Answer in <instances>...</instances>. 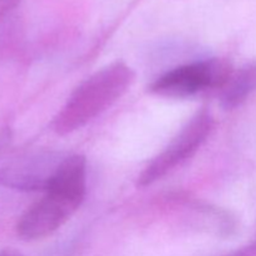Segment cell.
I'll list each match as a JSON object with an SVG mask.
<instances>
[{"mask_svg":"<svg viewBox=\"0 0 256 256\" xmlns=\"http://www.w3.org/2000/svg\"><path fill=\"white\" fill-rule=\"evenodd\" d=\"M86 192V160L66 155L45 195L20 218L16 232L22 240H39L62 228L82 204Z\"/></svg>","mask_w":256,"mask_h":256,"instance_id":"cell-1","label":"cell"},{"mask_svg":"<svg viewBox=\"0 0 256 256\" xmlns=\"http://www.w3.org/2000/svg\"><path fill=\"white\" fill-rule=\"evenodd\" d=\"M135 74L122 62H112L84 80L54 119V132L66 135L82 129L128 92Z\"/></svg>","mask_w":256,"mask_h":256,"instance_id":"cell-2","label":"cell"},{"mask_svg":"<svg viewBox=\"0 0 256 256\" xmlns=\"http://www.w3.org/2000/svg\"><path fill=\"white\" fill-rule=\"evenodd\" d=\"M232 74L225 59H208L185 64L169 70L152 85V94L174 99H185L210 89H222Z\"/></svg>","mask_w":256,"mask_h":256,"instance_id":"cell-3","label":"cell"},{"mask_svg":"<svg viewBox=\"0 0 256 256\" xmlns=\"http://www.w3.org/2000/svg\"><path fill=\"white\" fill-rule=\"evenodd\" d=\"M214 128V119L208 110L198 112L170 142V144L146 165L138 178L139 186H148L196 152Z\"/></svg>","mask_w":256,"mask_h":256,"instance_id":"cell-4","label":"cell"},{"mask_svg":"<svg viewBox=\"0 0 256 256\" xmlns=\"http://www.w3.org/2000/svg\"><path fill=\"white\" fill-rule=\"evenodd\" d=\"M66 155L55 150L28 152L0 168V185L18 192H46Z\"/></svg>","mask_w":256,"mask_h":256,"instance_id":"cell-5","label":"cell"},{"mask_svg":"<svg viewBox=\"0 0 256 256\" xmlns=\"http://www.w3.org/2000/svg\"><path fill=\"white\" fill-rule=\"evenodd\" d=\"M256 92V62L244 65L232 76L222 89L220 104L225 110H232L246 102Z\"/></svg>","mask_w":256,"mask_h":256,"instance_id":"cell-6","label":"cell"},{"mask_svg":"<svg viewBox=\"0 0 256 256\" xmlns=\"http://www.w3.org/2000/svg\"><path fill=\"white\" fill-rule=\"evenodd\" d=\"M230 256H256V242L246 248H242V250H239V252Z\"/></svg>","mask_w":256,"mask_h":256,"instance_id":"cell-7","label":"cell"},{"mask_svg":"<svg viewBox=\"0 0 256 256\" xmlns=\"http://www.w3.org/2000/svg\"><path fill=\"white\" fill-rule=\"evenodd\" d=\"M0 256H22V255L19 254V252H12V250H8V252H2Z\"/></svg>","mask_w":256,"mask_h":256,"instance_id":"cell-8","label":"cell"}]
</instances>
